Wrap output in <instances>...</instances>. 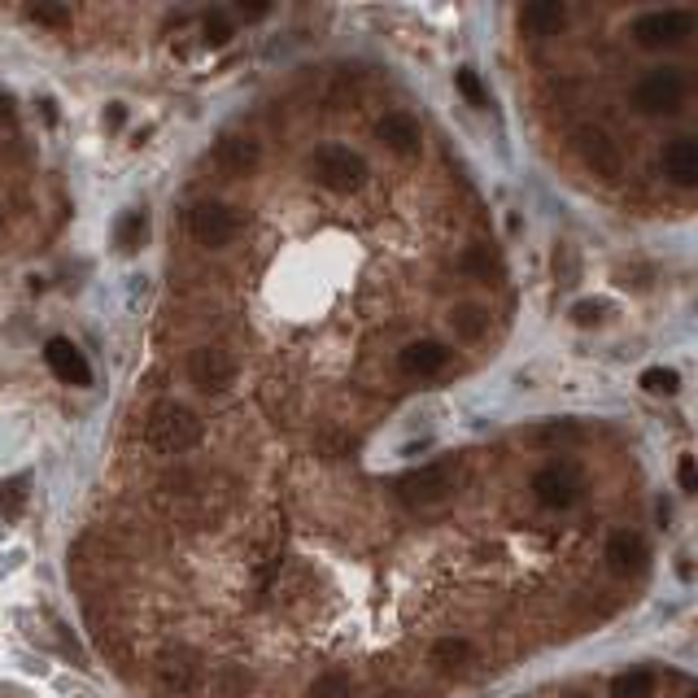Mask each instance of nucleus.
Here are the masks:
<instances>
[{"label": "nucleus", "mask_w": 698, "mask_h": 698, "mask_svg": "<svg viewBox=\"0 0 698 698\" xmlns=\"http://www.w3.org/2000/svg\"><path fill=\"white\" fill-rule=\"evenodd\" d=\"M144 441L158 454H184L201 441V419L179 402H162L149 411V419H144Z\"/></svg>", "instance_id": "1"}, {"label": "nucleus", "mask_w": 698, "mask_h": 698, "mask_svg": "<svg viewBox=\"0 0 698 698\" xmlns=\"http://www.w3.org/2000/svg\"><path fill=\"white\" fill-rule=\"evenodd\" d=\"M306 166H310V175H315V184L336 192V197L358 192L363 179H367V162L358 158L354 149H341V144H323V149H315Z\"/></svg>", "instance_id": "2"}, {"label": "nucleus", "mask_w": 698, "mask_h": 698, "mask_svg": "<svg viewBox=\"0 0 698 698\" xmlns=\"http://www.w3.org/2000/svg\"><path fill=\"white\" fill-rule=\"evenodd\" d=\"M188 232L206 249H227V245H236V236H240V214L232 206H223V201H201V206H192V214H188Z\"/></svg>", "instance_id": "3"}, {"label": "nucleus", "mask_w": 698, "mask_h": 698, "mask_svg": "<svg viewBox=\"0 0 698 698\" xmlns=\"http://www.w3.org/2000/svg\"><path fill=\"white\" fill-rule=\"evenodd\" d=\"M450 493H454V476H450V467H445V463L419 467V472H411V476L397 480V498H402V507H411V511H432V507H441Z\"/></svg>", "instance_id": "4"}, {"label": "nucleus", "mask_w": 698, "mask_h": 698, "mask_svg": "<svg viewBox=\"0 0 698 698\" xmlns=\"http://www.w3.org/2000/svg\"><path fill=\"white\" fill-rule=\"evenodd\" d=\"M694 35V14L685 9H651L633 22V40L642 48H677Z\"/></svg>", "instance_id": "5"}, {"label": "nucleus", "mask_w": 698, "mask_h": 698, "mask_svg": "<svg viewBox=\"0 0 698 698\" xmlns=\"http://www.w3.org/2000/svg\"><path fill=\"white\" fill-rule=\"evenodd\" d=\"M633 105L642 114H677L685 105V79L681 70H651L633 92Z\"/></svg>", "instance_id": "6"}, {"label": "nucleus", "mask_w": 698, "mask_h": 698, "mask_svg": "<svg viewBox=\"0 0 698 698\" xmlns=\"http://www.w3.org/2000/svg\"><path fill=\"white\" fill-rule=\"evenodd\" d=\"M188 376H192V384H197V389H206V393L232 389V384H236V358H232V349H223V345H201V349H192Z\"/></svg>", "instance_id": "7"}, {"label": "nucleus", "mask_w": 698, "mask_h": 698, "mask_svg": "<svg viewBox=\"0 0 698 698\" xmlns=\"http://www.w3.org/2000/svg\"><path fill=\"white\" fill-rule=\"evenodd\" d=\"M576 153H581V162L594 171L598 179H620L624 175V153L620 144L607 136L603 127H576Z\"/></svg>", "instance_id": "8"}, {"label": "nucleus", "mask_w": 698, "mask_h": 698, "mask_svg": "<svg viewBox=\"0 0 698 698\" xmlns=\"http://www.w3.org/2000/svg\"><path fill=\"white\" fill-rule=\"evenodd\" d=\"M533 498L541 502L546 511H568L581 502V476L572 472V467H541L533 476Z\"/></svg>", "instance_id": "9"}, {"label": "nucleus", "mask_w": 698, "mask_h": 698, "mask_svg": "<svg viewBox=\"0 0 698 698\" xmlns=\"http://www.w3.org/2000/svg\"><path fill=\"white\" fill-rule=\"evenodd\" d=\"M44 358H48V371H53V376L62 380V384H75V389H88V384H92V367H88V358H83V349H79V345H70L66 336L48 341Z\"/></svg>", "instance_id": "10"}, {"label": "nucleus", "mask_w": 698, "mask_h": 698, "mask_svg": "<svg viewBox=\"0 0 698 698\" xmlns=\"http://www.w3.org/2000/svg\"><path fill=\"white\" fill-rule=\"evenodd\" d=\"M376 140L393 153V158H419V144H424L419 123L411 114H384L380 127H376Z\"/></svg>", "instance_id": "11"}, {"label": "nucleus", "mask_w": 698, "mask_h": 698, "mask_svg": "<svg viewBox=\"0 0 698 698\" xmlns=\"http://www.w3.org/2000/svg\"><path fill=\"white\" fill-rule=\"evenodd\" d=\"M158 685L166 694H192L201 685V664L188 651H166L158 659Z\"/></svg>", "instance_id": "12"}, {"label": "nucleus", "mask_w": 698, "mask_h": 698, "mask_svg": "<svg viewBox=\"0 0 698 698\" xmlns=\"http://www.w3.org/2000/svg\"><path fill=\"white\" fill-rule=\"evenodd\" d=\"M445 363H450V349L441 341H411L397 354V367H402L406 376H437Z\"/></svg>", "instance_id": "13"}, {"label": "nucleus", "mask_w": 698, "mask_h": 698, "mask_svg": "<svg viewBox=\"0 0 698 698\" xmlns=\"http://www.w3.org/2000/svg\"><path fill=\"white\" fill-rule=\"evenodd\" d=\"M664 175L677 188H694L698 184V144L690 136H677L664 149Z\"/></svg>", "instance_id": "14"}, {"label": "nucleus", "mask_w": 698, "mask_h": 698, "mask_svg": "<svg viewBox=\"0 0 698 698\" xmlns=\"http://www.w3.org/2000/svg\"><path fill=\"white\" fill-rule=\"evenodd\" d=\"M607 568L616 576H633L646 568V541L637 533H616L607 541Z\"/></svg>", "instance_id": "15"}, {"label": "nucleus", "mask_w": 698, "mask_h": 698, "mask_svg": "<svg viewBox=\"0 0 698 698\" xmlns=\"http://www.w3.org/2000/svg\"><path fill=\"white\" fill-rule=\"evenodd\" d=\"M563 22H568V5L563 0H533V5L520 9V27L528 35H559Z\"/></svg>", "instance_id": "16"}, {"label": "nucleus", "mask_w": 698, "mask_h": 698, "mask_svg": "<svg viewBox=\"0 0 698 698\" xmlns=\"http://www.w3.org/2000/svg\"><path fill=\"white\" fill-rule=\"evenodd\" d=\"M262 158V149H258V140L254 136H227L219 140V166L227 175H249L258 166Z\"/></svg>", "instance_id": "17"}, {"label": "nucleus", "mask_w": 698, "mask_h": 698, "mask_svg": "<svg viewBox=\"0 0 698 698\" xmlns=\"http://www.w3.org/2000/svg\"><path fill=\"white\" fill-rule=\"evenodd\" d=\"M450 332L459 336V341H467V345L485 341V332H489V310L476 306V302H459V306L450 310Z\"/></svg>", "instance_id": "18"}, {"label": "nucleus", "mask_w": 698, "mask_h": 698, "mask_svg": "<svg viewBox=\"0 0 698 698\" xmlns=\"http://www.w3.org/2000/svg\"><path fill=\"white\" fill-rule=\"evenodd\" d=\"M467 659H472V646H467L463 637H441V642L432 646V664H437L441 672H454V668H463Z\"/></svg>", "instance_id": "19"}, {"label": "nucleus", "mask_w": 698, "mask_h": 698, "mask_svg": "<svg viewBox=\"0 0 698 698\" xmlns=\"http://www.w3.org/2000/svg\"><path fill=\"white\" fill-rule=\"evenodd\" d=\"M655 694V677L651 672H624L611 681V698H651Z\"/></svg>", "instance_id": "20"}, {"label": "nucleus", "mask_w": 698, "mask_h": 698, "mask_svg": "<svg viewBox=\"0 0 698 698\" xmlns=\"http://www.w3.org/2000/svg\"><path fill=\"white\" fill-rule=\"evenodd\" d=\"M22 507H27V480L22 476L0 480V515H5V520H18Z\"/></svg>", "instance_id": "21"}, {"label": "nucleus", "mask_w": 698, "mask_h": 698, "mask_svg": "<svg viewBox=\"0 0 698 698\" xmlns=\"http://www.w3.org/2000/svg\"><path fill=\"white\" fill-rule=\"evenodd\" d=\"M642 389L655 397H672L681 389V376L672 367H651V371H642Z\"/></svg>", "instance_id": "22"}, {"label": "nucleus", "mask_w": 698, "mask_h": 698, "mask_svg": "<svg viewBox=\"0 0 698 698\" xmlns=\"http://www.w3.org/2000/svg\"><path fill=\"white\" fill-rule=\"evenodd\" d=\"M310 698H354V681L345 672H323V677L310 685Z\"/></svg>", "instance_id": "23"}, {"label": "nucleus", "mask_w": 698, "mask_h": 698, "mask_svg": "<svg viewBox=\"0 0 698 698\" xmlns=\"http://www.w3.org/2000/svg\"><path fill=\"white\" fill-rule=\"evenodd\" d=\"M140 240H144V214L131 210V214L118 219V249H123V254H136Z\"/></svg>", "instance_id": "24"}, {"label": "nucleus", "mask_w": 698, "mask_h": 698, "mask_svg": "<svg viewBox=\"0 0 698 698\" xmlns=\"http://www.w3.org/2000/svg\"><path fill=\"white\" fill-rule=\"evenodd\" d=\"M459 267L472 271V275H485V280H489V271H498V258L489 254V245H472V249H467V254L459 258Z\"/></svg>", "instance_id": "25"}, {"label": "nucleus", "mask_w": 698, "mask_h": 698, "mask_svg": "<svg viewBox=\"0 0 698 698\" xmlns=\"http://www.w3.org/2000/svg\"><path fill=\"white\" fill-rule=\"evenodd\" d=\"M454 83H459V92L467 96V105H476V110H485V105H489V92H485V83H480L476 70H459Z\"/></svg>", "instance_id": "26"}, {"label": "nucleus", "mask_w": 698, "mask_h": 698, "mask_svg": "<svg viewBox=\"0 0 698 698\" xmlns=\"http://www.w3.org/2000/svg\"><path fill=\"white\" fill-rule=\"evenodd\" d=\"M27 18L31 22H44V27H57V31L70 27V9L66 5H31Z\"/></svg>", "instance_id": "27"}, {"label": "nucleus", "mask_w": 698, "mask_h": 698, "mask_svg": "<svg viewBox=\"0 0 698 698\" xmlns=\"http://www.w3.org/2000/svg\"><path fill=\"white\" fill-rule=\"evenodd\" d=\"M677 485H681L685 493L698 489V472H694V459H690V454H685V459L677 463Z\"/></svg>", "instance_id": "28"}, {"label": "nucleus", "mask_w": 698, "mask_h": 698, "mask_svg": "<svg viewBox=\"0 0 698 698\" xmlns=\"http://www.w3.org/2000/svg\"><path fill=\"white\" fill-rule=\"evenodd\" d=\"M206 35H210V40H214V44H223V40H227V35H232V27H227V22H223L219 14H214V18H206Z\"/></svg>", "instance_id": "29"}, {"label": "nucleus", "mask_w": 698, "mask_h": 698, "mask_svg": "<svg viewBox=\"0 0 698 698\" xmlns=\"http://www.w3.org/2000/svg\"><path fill=\"white\" fill-rule=\"evenodd\" d=\"M589 319H598V306H576V323H589Z\"/></svg>", "instance_id": "30"}, {"label": "nucleus", "mask_w": 698, "mask_h": 698, "mask_svg": "<svg viewBox=\"0 0 698 698\" xmlns=\"http://www.w3.org/2000/svg\"><path fill=\"white\" fill-rule=\"evenodd\" d=\"M123 118H127L123 105H110V127H123Z\"/></svg>", "instance_id": "31"}, {"label": "nucleus", "mask_w": 698, "mask_h": 698, "mask_svg": "<svg viewBox=\"0 0 698 698\" xmlns=\"http://www.w3.org/2000/svg\"><path fill=\"white\" fill-rule=\"evenodd\" d=\"M240 14H245V18H262V14H267V5H240Z\"/></svg>", "instance_id": "32"}, {"label": "nucleus", "mask_w": 698, "mask_h": 698, "mask_svg": "<svg viewBox=\"0 0 698 698\" xmlns=\"http://www.w3.org/2000/svg\"><path fill=\"white\" fill-rule=\"evenodd\" d=\"M0 114H5V96H0Z\"/></svg>", "instance_id": "33"}]
</instances>
